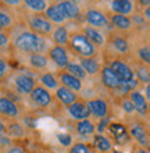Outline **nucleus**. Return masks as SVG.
Returning <instances> with one entry per match:
<instances>
[{
	"mask_svg": "<svg viewBox=\"0 0 150 153\" xmlns=\"http://www.w3.org/2000/svg\"><path fill=\"white\" fill-rule=\"evenodd\" d=\"M11 25H13V18L8 16L7 13H4L0 10V29L10 28Z\"/></svg>",
	"mask_w": 150,
	"mask_h": 153,
	"instance_id": "37",
	"label": "nucleus"
},
{
	"mask_svg": "<svg viewBox=\"0 0 150 153\" xmlns=\"http://www.w3.org/2000/svg\"><path fill=\"white\" fill-rule=\"evenodd\" d=\"M128 132H129V135L134 138L138 143H140L142 146H146L147 145V134H146L145 128H143L140 124H134L129 128V131H128Z\"/></svg>",
	"mask_w": 150,
	"mask_h": 153,
	"instance_id": "29",
	"label": "nucleus"
},
{
	"mask_svg": "<svg viewBox=\"0 0 150 153\" xmlns=\"http://www.w3.org/2000/svg\"><path fill=\"white\" fill-rule=\"evenodd\" d=\"M0 32H3V31H1V29H0Z\"/></svg>",
	"mask_w": 150,
	"mask_h": 153,
	"instance_id": "54",
	"label": "nucleus"
},
{
	"mask_svg": "<svg viewBox=\"0 0 150 153\" xmlns=\"http://www.w3.org/2000/svg\"><path fill=\"white\" fill-rule=\"evenodd\" d=\"M107 131H109V134L118 142V143H120V145L126 143V142L131 139L129 132H128L126 127L125 125H122V124H120V123H110Z\"/></svg>",
	"mask_w": 150,
	"mask_h": 153,
	"instance_id": "13",
	"label": "nucleus"
},
{
	"mask_svg": "<svg viewBox=\"0 0 150 153\" xmlns=\"http://www.w3.org/2000/svg\"><path fill=\"white\" fill-rule=\"evenodd\" d=\"M85 21L89 27L96 29L107 28V25L110 24L109 17H106L104 13L99 8H88L85 13Z\"/></svg>",
	"mask_w": 150,
	"mask_h": 153,
	"instance_id": "7",
	"label": "nucleus"
},
{
	"mask_svg": "<svg viewBox=\"0 0 150 153\" xmlns=\"http://www.w3.org/2000/svg\"><path fill=\"white\" fill-rule=\"evenodd\" d=\"M139 3L142 4V6H147V7H149V4H150V1H149V0H142V1H139Z\"/></svg>",
	"mask_w": 150,
	"mask_h": 153,
	"instance_id": "48",
	"label": "nucleus"
},
{
	"mask_svg": "<svg viewBox=\"0 0 150 153\" xmlns=\"http://www.w3.org/2000/svg\"><path fill=\"white\" fill-rule=\"evenodd\" d=\"M14 48L21 53L28 54H35V53H42L46 49V40L43 36H39L32 31H21L17 33L16 38L13 39Z\"/></svg>",
	"mask_w": 150,
	"mask_h": 153,
	"instance_id": "1",
	"label": "nucleus"
},
{
	"mask_svg": "<svg viewBox=\"0 0 150 153\" xmlns=\"http://www.w3.org/2000/svg\"><path fill=\"white\" fill-rule=\"evenodd\" d=\"M92 153H99V152H96V150H95V152H92Z\"/></svg>",
	"mask_w": 150,
	"mask_h": 153,
	"instance_id": "53",
	"label": "nucleus"
},
{
	"mask_svg": "<svg viewBox=\"0 0 150 153\" xmlns=\"http://www.w3.org/2000/svg\"><path fill=\"white\" fill-rule=\"evenodd\" d=\"M28 27L29 31L36 33L39 36H49L54 31V27L45 16H39V14H32L28 18Z\"/></svg>",
	"mask_w": 150,
	"mask_h": 153,
	"instance_id": "3",
	"label": "nucleus"
},
{
	"mask_svg": "<svg viewBox=\"0 0 150 153\" xmlns=\"http://www.w3.org/2000/svg\"><path fill=\"white\" fill-rule=\"evenodd\" d=\"M100 81L101 84L104 85V88L110 89V91H115L120 86V79L117 75L111 71L109 65H103L100 70Z\"/></svg>",
	"mask_w": 150,
	"mask_h": 153,
	"instance_id": "14",
	"label": "nucleus"
},
{
	"mask_svg": "<svg viewBox=\"0 0 150 153\" xmlns=\"http://www.w3.org/2000/svg\"><path fill=\"white\" fill-rule=\"evenodd\" d=\"M29 99L39 109H47L53 102V95L50 93V91L43 88L42 85H36L35 89L29 95Z\"/></svg>",
	"mask_w": 150,
	"mask_h": 153,
	"instance_id": "4",
	"label": "nucleus"
},
{
	"mask_svg": "<svg viewBox=\"0 0 150 153\" xmlns=\"http://www.w3.org/2000/svg\"><path fill=\"white\" fill-rule=\"evenodd\" d=\"M135 74H136V78H138V82H143V84H149L150 82V71L146 67H138Z\"/></svg>",
	"mask_w": 150,
	"mask_h": 153,
	"instance_id": "34",
	"label": "nucleus"
},
{
	"mask_svg": "<svg viewBox=\"0 0 150 153\" xmlns=\"http://www.w3.org/2000/svg\"><path fill=\"white\" fill-rule=\"evenodd\" d=\"M0 145L3 146H11V138L7 134H0Z\"/></svg>",
	"mask_w": 150,
	"mask_h": 153,
	"instance_id": "41",
	"label": "nucleus"
},
{
	"mask_svg": "<svg viewBox=\"0 0 150 153\" xmlns=\"http://www.w3.org/2000/svg\"><path fill=\"white\" fill-rule=\"evenodd\" d=\"M111 153H122V152H120V150H114V149H113V152H111Z\"/></svg>",
	"mask_w": 150,
	"mask_h": 153,
	"instance_id": "51",
	"label": "nucleus"
},
{
	"mask_svg": "<svg viewBox=\"0 0 150 153\" xmlns=\"http://www.w3.org/2000/svg\"><path fill=\"white\" fill-rule=\"evenodd\" d=\"M79 64L83 70L88 76H95L100 74L101 65L100 61L98 60V57H89V59H79Z\"/></svg>",
	"mask_w": 150,
	"mask_h": 153,
	"instance_id": "21",
	"label": "nucleus"
},
{
	"mask_svg": "<svg viewBox=\"0 0 150 153\" xmlns=\"http://www.w3.org/2000/svg\"><path fill=\"white\" fill-rule=\"evenodd\" d=\"M14 86L20 95H28L29 96L36 86V81L29 74H17L14 76Z\"/></svg>",
	"mask_w": 150,
	"mask_h": 153,
	"instance_id": "9",
	"label": "nucleus"
},
{
	"mask_svg": "<svg viewBox=\"0 0 150 153\" xmlns=\"http://www.w3.org/2000/svg\"><path fill=\"white\" fill-rule=\"evenodd\" d=\"M6 132L10 138H22L25 137V127L18 121H10L6 127Z\"/></svg>",
	"mask_w": 150,
	"mask_h": 153,
	"instance_id": "30",
	"label": "nucleus"
},
{
	"mask_svg": "<svg viewBox=\"0 0 150 153\" xmlns=\"http://www.w3.org/2000/svg\"><path fill=\"white\" fill-rule=\"evenodd\" d=\"M110 46L118 53V54H126L129 53V43L121 35H111L110 36Z\"/></svg>",
	"mask_w": 150,
	"mask_h": 153,
	"instance_id": "25",
	"label": "nucleus"
},
{
	"mask_svg": "<svg viewBox=\"0 0 150 153\" xmlns=\"http://www.w3.org/2000/svg\"><path fill=\"white\" fill-rule=\"evenodd\" d=\"M109 67L111 68V71L117 75L120 82H128V81L135 79V73L132 71V68H131L126 63H124L122 60L115 59V60H113L110 63Z\"/></svg>",
	"mask_w": 150,
	"mask_h": 153,
	"instance_id": "8",
	"label": "nucleus"
},
{
	"mask_svg": "<svg viewBox=\"0 0 150 153\" xmlns=\"http://www.w3.org/2000/svg\"><path fill=\"white\" fill-rule=\"evenodd\" d=\"M109 125H110V117L99 120V123L96 124V134H104L107 131V128H109Z\"/></svg>",
	"mask_w": 150,
	"mask_h": 153,
	"instance_id": "38",
	"label": "nucleus"
},
{
	"mask_svg": "<svg viewBox=\"0 0 150 153\" xmlns=\"http://www.w3.org/2000/svg\"><path fill=\"white\" fill-rule=\"evenodd\" d=\"M129 100L132 102V105L135 107V111H138L139 114H145L147 113V107H149V103H147V99L145 97L142 92H139V91H132L129 93Z\"/></svg>",
	"mask_w": 150,
	"mask_h": 153,
	"instance_id": "18",
	"label": "nucleus"
},
{
	"mask_svg": "<svg viewBox=\"0 0 150 153\" xmlns=\"http://www.w3.org/2000/svg\"><path fill=\"white\" fill-rule=\"evenodd\" d=\"M68 48L72 53L79 56V59H89V57L98 56V48L82 32L69 33Z\"/></svg>",
	"mask_w": 150,
	"mask_h": 153,
	"instance_id": "2",
	"label": "nucleus"
},
{
	"mask_svg": "<svg viewBox=\"0 0 150 153\" xmlns=\"http://www.w3.org/2000/svg\"><path fill=\"white\" fill-rule=\"evenodd\" d=\"M65 71L68 74H71V75H74L75 78H78V79H81V81L88 78L85 70L82 68L79 63H75V61H69L68 65H67V68H65Z\"/></svg>",
	"mask_w": 150,
	"mask_h": 153,
	"instance_id": "31",
	"label": "nucleus"
},
{
	"mask_svg": "<svg viewBox=\"0 0 150 153\" xmlns=\"http://www.w3.org/2000/svg\"><path fill=\"white\" fill-rule=\"evenodd\" d=\"M86 105H88V109L90 111V117H95L98 120L110 117V106L104 99H101V97H92V99H89L86 102Z\"/></svg>",
	"mask_w": 150,
	"mask_h": 153,
	"instance_id": "5",
	"label": "nucleus"
},
{
	"mask_svg": "<svg viewBox=\"0 0 150 153\" xmlns=\"http://www.w3.org/2000/svg\"><path fill=\"white\" fill-rule=\"evenodd\" d=\"M8 71H10V68H8L7 61L4 60L3 57H0V79L6 78L7 74H8Z\"/></svg>",
	"mask_w": 150,
	"mask_h": 153,
	"instance_id": "40",
	"label": "nucleus"
},
{
	"mask_svg": "<svg viewBox=\"0 0 150 153\" xmlns=\"http://www.w3.org/2000/svg\"><path fill=\"white\" fill-rule=\"evenodd\" d=\"M75 131H77L78 135H82V137L95 135V134H96V124H95L90 118L82 120V121H77V124H75Z\"/></svg>",
	"mask_w": 150,
	"mask_h": 153,
	"instance_id": "26",
	"label": "nucleus"
},
{
	"mask_svg": "<svg viewBox=\"0 0 150 153\" xmlns=\"http://www.w3.org/2000/svg\"><path fill=\"white\" fill-rule=\"evenodd\" d=\"M24 4L28 10L33 13H45L46 8L49 7L47 1H45V0H25Z\"/></svg>",
	"mask_w": 150,
	"mask_h": 153,
	"instance_id": "32",
	"label": "nucleus"
},
{
	"mask_svg": "<svg viewBox=\"0 0 150 153\" xmlns=\"http://www.w3.org/2000/svg\"><path fill=\"white\" fill-rule=\"evenodd\" d=\"M138 57L145 64H150V46H142V48H139Z\"/></svg>",
	"mask_w": 150,
	"mask_h": 153,
	"instance_id": "36",
	"label": "nucleus"
},
{
	"mask_svg": "<svg viewBox=\"0 0 150 153\" xmlns=\"http://www.w3.org/2000/svg\"><path fill=\"white\" fill-rule=\"evenodd\" d=\"M28 64L33 70H45L49 65V57L45 56L43 53H35L28 54Z\"/></svg>",
	"mask_w": 150,
	"mask_h": 153,
	"instance_id": "27",
	"label": "nucleus"
},
{
	"mask_svg": "<svg viewBox=\"0 0 150 153\" xmlns=\"http://www.w3.org/2000/svg\"><path fill=\"white\" fill-rule=\"evenodd\" d=\"M92 146L83 142H75L69 148V153H92Z\"/></svg>",
	"mask_w": 150,
	"mask_h": 153,
	"instance_id": "33",
	"label": "nucleus"
},
{
	"mask_svg": "<svg viewBox=\"0 0 150 153\" xmlns=\"http://www.w3.org/2000/svg\"><path fill=\"white\" fill-rule=\"evenodd\" d=\"M110 10L113 11V14L128 17L134 11V1H131V0H114L110 3Z\"/></svg>",
	"mask_w": 150,
	"mask_h": 153,
	"instance_id": "20",
	"label": "nucleus"
},
{
	"mask_svg": "<svg viewBox=\"0 0 150 153\" xmlns=\"http://www.w3.org/2000/svg\"><path fill=\"white\" fill-rule=\"evenodd\" d=\"M147 111H149V113H150V103H149V107H147Z\"/></svg>",
	"mask_w": 150,
	"mask_h": 153,
	"instance_id": "52",
	"label": "nucleus"
},
{
	"mask_svg": "<svg viewBox=\"0 0 150 153\" xmlns=\"http://www.w3.org/2000/svg\"><path fill=\"white\" fill-rule=\"evenodd\" d=\"M57 6L60 7L61 13L64 14L67 20H78L81 17V8L77 3L69 1V0H64V1H58Z\"/></svg>",
	"mask_w": 150,
	"mask_h": 153,
	"instance_id": "16",
	"label": "nucleus"
},
{
	"mask_svg": "<svg viewBox=\"0 0 150 153\" xmlns=\"http://www.w3.org/2000/svg\"><path fill=\"white\" fill-rule=\"evenodd\" d=\"M143 17H145V18H147V20L150 21V6L145 8V11H143Z\"/></svg>",
	"mask_w": 150,
	"mask_h": 153,
	"instance_id": "45",
	"label": "nucleus"
},
{
	"mask_svg": "<svg viewBox=\"0 0 150 153\" xmlns=\"http://www.w3.org/2000/svg\"><path fill=\"white\" fill-rule=\"evenodd\" d=\"M8 35L4 32H0V48H4L8 45Z\"/></svg>",
	"mask_w": 150,
	"mask_h": 153,
	"instance_id": "44",
	"label": "nucleus"
},
{
	"mask_svg": "<svg viewBox=\"0 0 150 153\" xmlns=\"http://www.w3.org/2000/svg\"><path fill=\"white\" fill-rule=\"evenodd\" d=\"M109 21L117 31H129L132 28V20L126 16L113 14V16L109 17Z\"/></svg>",
	"mask_w": 150,
	"mask_h": 153,
	"instance_id": "24",
	"label": "nucleus"
},
{
	"mask_svg": "<svg viewBox=\"0 0 150 153\" xmlns=\"http://www.w3.org/2000/svg\"><path fill=\"white\" fill-rule=\"evenodd\" d=\"M6 4H20V1H6Z\"/></svg>",
	"mask_w": 150,
	"mask_h": 153,
	"instance_id": "50",
	"label": "nucleus"
},
{
	"mask_svg": "<svg viewBox=\"0 0 150 153\" xmlns=\"http://www.w3.org/2000/svg\"><path fill=\"white\" fill-rule=\"evenodd\" d=\"M45 17L52 22V24H57V25H64L67 18L64 17V14L61 13L60 7L56 4H49V7L46 8L45 11Z\"/></svg>",
	"mask_w": 150,
	"mask_h": 153,
	"instance_id": "22",
	"label": "nucleus"
},
{
	"mask_svg": "<svg viewBox=\"0 0 150 153\" xmlns=\"http://www.w3.org/2000/svg\"><path fill=\"white\" fill-rule=\"evenodd\" d=\"M6 132V125H4V123L1 120H0V134H4Z\"/></svg>",
	"mask_w": 150,
	"mask_h": 153,
	"instance_id": "47",
	"label": "nucleus"
},
{
	"mask_svg": "<svg viewBox=\"0 0 150 153\" xmlns=\"http://www.w3.org/2000/svg\"><path fill=\"white\" fill-rule=\"evenodd\" d=\"M52 39L54 42L56 46H63V48H67L69 42V32L68 29L65 28L64 25H58L54 28L52 33Z\"/></svg>",
	"mask_w": 150,
	"mask_h": 153,
	"instance_id": "23",
	"label": "nucleus"
},
{
	"mask_svg": "<svg viewBox=\"0 0 150 153\" xmlns=\"http://www.w3.org/2000/svg\"><path fill=\"white\" fill-rule=\"evenodd\" d=\"M0 114L6 118L17 120L20 117V109L16 102L8 96H0Z\"/></svg>",
	"mask_w": 150,
	"mask_h": 153,
	"instance_id": "12",
	"label": "nucleus"
},
{
	"mask_svg": "<svg viewBox=\"0 0 150 153\" xmlns=\"http://www.w3.org/2000/svg\"><path fill=\"white\" fill-rule=\"evenodd\" d=\"M81 32L83 33V35H85V36L88 38L96 48H103V46H106V43H107V39L104 38V35H103L99 29L92 28V27H89V25L83 27V29H82Z\"/></svg>",
	"mask_w": 150,
	"mask_h": 153,
	"instance_id": "19",
	"label": "nucleus"
},
{
	"mask_svg": "<svg viewBox=\"0 0 150 153\" xmlns=\"http://www.w3.org/2000/svg\"><path fill=\"white\" fill-rule=\"evenodd\" d=\"M39 82L43 88H46L47 91H56L60 86V82L57 79V76L52 73H42L39 75Z\"/></svg>",
	"mask_w": 150,
	"mask_h": 153,
	"instance_id": "28",
	"label": "nucleus"
},
{
	"mask_svg": "<svg viewBox=\"0 0 150 153\" xmlns=\"http://www.w3.org/2000/svg\"><path fill=\"white\" fill-rule=\"evenodd\" d=\"M57 79L61 84V86H65V88L71 89L75 93L81 92L82 89H83V82L81 79L75 78L74 75H71V74H68L65 70H60L57 73Z\"/></svg>",
	"mask_w": 150,
	"mask_h": 153,
	"instance_id": "10",
	"label": "nucleus"
},
{
	"mask_svg": "<svg viewBox=\"0 0 150 153\" xmlns=\"http://www.w3.org/2000/svg\"><path fill=\"white\" fill-rule=\"evenodd\" d=\"M67 113L75 121H82V120L90 118V111L88 109L86 102H83V100H77L74 105L68 106L67 107Z\"/></svg>",
	"mask_w": 150,
	"mask_h": 153,
	"instance_id": "11",
	"label": "nucleus"
},
{
	"mask_svg": "<svg viewBox=\"0 0 150 153\" xmlns=\"http://www.w3.org/2000/svg\"><path fill=\"white\" fill-rule=\"evenodd\" d=\"M24 125L25 127H28V128H36V121L31 118V117H25L24 118Z\"/></svg>",
	"mask_w": 150,
	"mask_h": 153,
	"instance_id": "42",
	"label": "nucleus"
},
{
	"mask_svg": "<svg viewBox=\"0 0 150 153\" xmlns=\"http://www.w3.org/2000/svg\"><path fill=\"white\" fill-rule=\"evenodd\" d=\"M93 148L99 153H111L113 152V142L111 138L106 137L104 134H95L92 139Z\"/></svg>",
	"mask_w": 150,
	"mask_h": 153,
	"instance_id": "17",
	"label": "nucleus"
},
{
	"mask_svg": "<svg viewBox=\"0 0 150 153\" xmlns=\"http://www.w3.org/2000/svg\"><path fill=\"white\" fill-rule=\"evenodd\" d=\"M121 109L124 110L126 114H131L135 111V107H134V105H132V102L129 100V97L121 99Z\"/></svg>",
	"mask_w": 150,
	"mask_h": 153,
	"instance_id": "39",
	"label": "nucleus"
},
{
	"mask_svg": "<svg viewBox=\"0 0 150 153\" xmlns=\"http://www.w3.org/2000/svg\"><path fill=\"white\" fill-rule=\"evenodd\" d=\"M54 96H56L57 100L60 102L63 106H65V107L74 105V103L78 100V93H75L74 91H71V89H68V88H65V86H61V85L56 89Z\"/></svg>",
	"mask_w": 150,
	"mask_h": 153,
	"instance_id": "15",
	"label": "nucleus"
},
{
	"mask_svg": "<svg viewBox=\"0 0 150 153\" xmlns=\"http://www.w3.org/2000/svg\"><path fill=\"white\" fill-rule=\"evenodd\" d=\"M47 56H49V59L54 63V65H56L57 68H60V70H65L69 63L68 50H67V48H63V46L53 45L52 48H49Z\"/></svg>",
	"mask_w": 150,
	"mask_h": 153,
	"instance_id": "6",
	"label": "nucleus"
},
{
	"mask_svg": "<svg viewBox=\"0 0 150 153\" xmlns=\"http://www.w3.org/2000/svg\"><path fill=\"white\" fill-rule=\"evenodd\" d=\"M6 153H25V150L21 148V146H17V145H13V146H8Z\"/></svg>",
	"mask_w": 150,
	"mask_h": 153,
	"instance_id": "43",
	"label": "nucleus"
},
{
	"mask_svg": "<svg viewBox=\"0 0 150 153\" xmlns=\"http://www.w3.org/2000/svg\"><path fill=\"white\" fill-rule=\"evenodd\" d=\"M145 92H146V95H145V97H146V99H149V100H150V82L146 85V89H145Z\"/></svg>",
	"mask_w": 150,
	"mask_h": 153,
	"instance_id": "46",
	"label": "nucleus"
},
{
	"mask_svg": "<svg viewBox=\"0 0 150 153\" xmlns=\"http://www.w3.org/2000/svg\"><path fill=\"white\" fill-rule=\"evenodd\" d=\"M135 153H149V152H147L146 149H138V150H136V152H135Z\"/></svg>",
	"mask_w": 150,
	"mask_h": 153,
	"instance_id": "49",
	"label": "nucleus"
},
{
	"mask_svg": "<svg viewBox=\"0 0 150 153\" xmlns=\"http://www.w3.org/2000/svg\"><path fill=\"white\" fill-rule=\"evenodd\" d=\"M57 141L60 142V145H63L64 148H71V145L74 143L72 137L67 132H60L58 134V135H57Z\"/></svg>",
	"mask_w": 150,
	"mask_h": 153,
	"instance_id": "35",
	"label": "nucleus"
}]
</instances>
